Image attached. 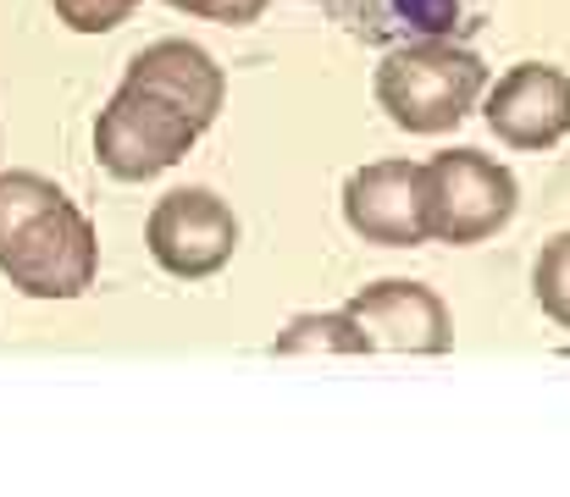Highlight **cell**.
I'll use <instances>...</instances> for the list:
<instances>
[{"label": "cell", "instance_id": "obj_1", "mask_svg": "<svg viewBox=\"0 0 570 497\" xmlns=\"http://www.w3.org/2000/svg\"><path fill=\"white\" fill-rule=\"evenodd\" d=\"M488 89V67L476 50L454 39H410L393 44L377 67V100L404 133H443L471 117V106Z\"/></svg>", "mask_w": 570, "mask_h": 497}, {"label": "cell", "instance_id": "obj_2", "mask_svg": "<svg viewBox=\"0 0 570 497\" xmlns=\"http://www.w3.org/2000/svg\"><path fill=\"white\" fill-rule=\"evenodd\" d=\"M199 133L205 128L189 122L178 106H167L161 95L122 83L117 100L95 122V156L117 182H145V177H161L167 166L184 161Z\"/></svg>", "mask_w": 570, "mask_h": 497}, {"label": "cell", "instance_id": "obj_3", "mask_svg": "<svg viewBox=\"0 0 570 497\" xmlns=\"http://www.w3.org/2000/svg\"><path fill=\"white\" fill-rule=\"evenodd\" d=\"M0 271L28 299H78L100 271V243L89 216L72 199L50 205L0 249Z\"/></svg>", "mask_w": 570, "mask_h": 497}, {"label": "cell", "instance_id": "obj_4", "mask_svg": "<svg viewBox=\"0 0 570 497\" xmlns=\"http://www.w3.org/2000/svg\"><path fill=\"white\" fill-rule=\"evenodd\" d=\"M432 188V238L438 243H482L499 227H510L521 188L510 166L488 161L482 150H443L426 161Z\"/></svg>", "mask_w": 570, "mask_h": 497}, {"label": "cell", "instance_id": "obj_5", "mask_svg": "<svg viewBox=\"0 0 570 497\" xmlns=\"http://www.w3.org/2000/svg\"><path fill=\"white\" fill-rule=\"evenodd\" d=\"M145 238H150V255L167 277L199 282V277H216L233 260L238 216L210 188H173L167 199H156Z\"/></svg>", "mask_w": 570, "mask_h": 497}, {"label": "cell", "instance_id": "obj_6", "mask_svg": "<svg viewBox=\"0 0 570 497\" xmlns=\"http://www.w3.org/2000/svg\"><path fill=\"white\" fill-rule=\"evenodd\" d=\"M344 216L366 243L387 249H410L432 238V188H426V166L410 161H377L361 166L344 182Z\"/></svg>", "mask_w": 570, "mask_h": 497}, {"label": "cell", "instance_id": "obj_7", "mask_svg": "<svg viewBox=\"0 0 570 497\" xmlns=\"http://www.w3.org/2000/svg\"><path fill=\"white\" fill-rule=\"evenodd\" d=\"M488 128L515 150H554L570 133V78L543 61L504 72L488 95Z\"/></svg>", "mask_w": 570, "mask_h": 497}, {"label": "cell", "instance_id": "obj_8", "mask_svg": "<svg viewBox=\"0 0 570 497\" xmlns=\"http://www.w3.org/2000/svg\"><path fill=\"white\" fill-rule=\"evenodd\" d=\"M344 310L361 321L372 354L377 348H393V354H443L454 342L449 305L432 288H421V282H377V288L355 294Z\"/></svg>", "mask_w": 570, "mask_h": 497}, {"label": "cell", "instance_id": "obj_9", "mask_svg": "<svg viewBox=\"0 0 570 497\" xmlns=\"http://www.w3.org/2000/svg\"><path fill=\"white\" fill-rule=\"evenodd\" d=\"M122 83H139V89H150V95H161L167 106H178L189 122L199 128H210L216 122V111H222V100H227V78H222V67L189 44V39H161V44H145L134 61H128V78Z\"/></svg>", "mask_w": 570, "mask_h": 497}, {"label": "cell", "instance_id": "obj_10", "mask_svg": "<svg viewBox=\"0 0 570 497\" xmlns=\"http://www.w3.org/2000/svg\"><path fill=\"white\" fill-rule=\"evenodd\" d=\"M350 33L361 39H404V33H421V39H438L454 28L460 17V0H322Z\"/></svg>", "mask_w": 570, "mask_h": 497}, {"label": "cell", "instance_id": "obj_11", "mask_svg": "<svg viewBox=\"0 0 570 497\" xmlns=\"http://www.w3.org/2000/svg\"><path fill=\"white\" fill-rule=\"evenodd\" d=\"M277 354H372V342L350 310H338V316H299L277 337Z\"/></svg>", "mask_w": 570, "mask_h": 497}, {"label": "cell", "instance_id": "obj_12", "mask_svg": "<svg viewBox=\"0 0 570 497\" xmlns=\"http://www.w3.org/2000/svg\"><path fill=\"white\" fill-rule=\"evenodd\" d=\"M67 193L50 182V177H39V171H0V249L33 221V216H45L50 205H61Z\"/></svg>", "mask_w": 570, "mask_h": 497}, {"label": "cell", "instance_id": "obj_13", "mask_svg": "<svg viewBox=\"0 0 570 497\" xmlns=\"http://www.w3.org/2000/svg\"><path fill=\"white\" fill-rule=\"evenodd\" d=\"M532 294H538L543 316H554L560 327H570V232H560L554 243H543L538 271H532Z\"/></svg>", "mask_w": 570, "mask_h": 497}, {"label": "cell", "instance_id": "obj_14", "mask_svg": "<svg viewBox=\"0 0 570 497\" xmlns=\"http://www.w3.org/2000/svg\"><path fill=\"white\" fill-rule=\"evenodd\" d=\"M56 6V17L72 28V33H106V28H117L139 0H50Z\"/></svg>", "mask_w": 570, "mask_h": 497}, {"label": "cell", "instance_id": "obj_15", "mask_svg": "<svg viewBox=\"0 0 570 497\" xmlns=\"http://www.w3.org/2000/svg\"><path fill=\"white\" fill-rule=\"evenodd\" d=\"M189 17H210V22H255L266 11V0H167Z\"/></svg>", "mask_w": 570, "mask_h": 497}]
</instances>
